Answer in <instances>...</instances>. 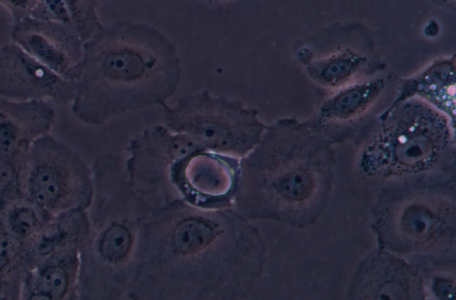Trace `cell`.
Wrapping results in <instances>:
<instances>
[{"mask_svg":"<svg viewBox=\"0 0 456 300\" xmlns=\"http://www.w3.org/2000/svg\"><path fill=\"white\" fill-rule=\"evenodd\" d=\"M266 260L252 221L232 208L207 210L177 199L145 220L126 299H245Z\"/></svg>","mask_w":456,"mask_h":300,"instance_id":"6da1fadb","label":"cell"},{"mask_svg":"<svg viewBox=\"0 0 456 300\" xmlns=\"http://www.w3.org/2000/svg\"><path fill=\"white\" fill-rule=\"evenodd\" d=\"M182 75L177 48L159 28L118 20L84 42L71 111L99 126L126 113L167 103Z\"/></svg>","mask_w":456,"mask_h":300,"instance_id":"7a4b0ae2","label":"cell"},{"mask_svg":"<svg viewBox=\"0 0 456 300\" xmlns=\"http://www.w3.org/2000/svg\"><path fill=\"white\" fill-rule=\"evenodd\" d=\"M331 144L311 121L284 118L267 126L257 144L240 158L232 208L252 222L313 225L333 188Z\"/></svg>","mask_w":456,"mask_h":300,"instance_id":"3957f363","label":"cell"},{"mask_svg":"<svg viewBox=\"0 0 456 300\" xmlns=\"http://www.w3.org/2000/svg\"><path fill=\"white\" fill-rule=\"evenodd\" d=\"M91 169L94 191L77 300L126 299L141 231L152 210L130 184L121 155H101Z\"/></svg>","mask_w":456,"mask_h":300,"instance_id":"277c9868","label":"cell"},{"mask_svg":"<svg viewBox=\"0 0 456 300\" xmlns=\"http://www.w3.org/2000/svg\"><path fill=\"white\" fill-rule=\"evenodd\" d=\"M367 134L357 159L364 179L385 187L453 181L454 125L426 101L390 105Z\"/></svg>","mask_w":456,"mask_h":300,"instance_id":"5b68a950","label":"cell"},{"mask_svg":"<svg viewBox=\"0 0 456 300\" xmlns=\"http://www.w3.org/2000/svg\"><path fill=\"white\" fill-rule=\"evenodd\" d=\"M454 181L384 187L371 210L379 248L428 264H454Z\"/></svg>","mask_w":456,"mask_h":300,"instance_id":"8992f818","label":"cell"},{"mask_svg":"<svg viewBox=\"0 0 456 300\" xmlns=\"http://www.w3.org/2000/svg\"><path fill=\"white\" fill-rule=\"evenodd\" d=\"M161 107L170 131L190 136L205 150L239 158L257 144L267 126L256 109L207 89Z\"/></svg>","mask_w":456,"mask_h":300,"instance_id":"52a82bcc","label":"cell"},{"mask_svg":"<svg viewBox=\"0 0 456 300\" xmlns=\"http://www.w3.org/2000/svg\"><path fill=\"white\" fill-rule=\"evenodd\" d=\"M17 172L21 195L50 215L87 210L91 204V166L77 150L51 134L31 145Z\"/></svg>","mask_w":456,"mask_h":300,"instance_id":"ba28073f","label":"cell"},{"mask_svg":"<svg viewBox=\"0 0 456 300\" xmlns=\"http://www.w3.org/2000/svg\"><path fill=\"white\" fill-rule=\"evenodd\" d=\"M294 55L303 73L326 95L386 69L370 36L359 28L321 33L297 45Z\"/></svg>","mask_w":456,"mask_h":300,"instance_id":"9c48e42d","label":"cell"},{"mask_svg":"<svg viewBox=\"0 0 456 300\" xmlns=\"http://www.w3.org/2000/svg\"><path fill=\"white\" fill-rule=\"evenodd\" d=\"M203 150L190 136L163 126L144 129L126 148L125 167L134 190L151 210L180 199L171 181L175 165L188 154Z\"/></svg>","mask_w":456,"mask_h":300,"instance_id":"30bf717a","label":"cell"},{"mask_svg":"<svg viewBox=\"0 0 456 300\" xmlns=\"http://www.w3.org/2000/svg\"><path fill=\"white\" fill-rule=\"evenodd\" d=\"M391 80L383 71L325 95L311 122L331 143L368 134L386 109Z\"/></svg>","mask_w":456,"mask_h":300,"instance_id":"8fae6325","label":"cell"},{"mask_svg":"<svg viewBox=\"0 0 456 300\" xmlns=\"http://www.w3.org/2000/svg\"><path fill=\"white\" fill-rule=\"evenodd\" d=\"M171 181L179 199L190 206L232 208L240 181V158L199 150L175 165Z\"/></svg>","mask_w":456,"mask_h":300,"instance_id":"7c38bea8","label":"cell"},{"mask_svg":"<svg viewBox=\"0 0 456 300\" xmlns=\"http://www.w3.org/2000/svg\"><path fill=\"white\" fill-rule=\"evenodd\" d=\"M350 299H426L419 267L403 257L378 248L357 264L347 285Z\"/></svg>","mask_w":456,"mask_h":300,"instance_id":"4fadbf2b","label":"cell"},{"mask_svg":"<svg viewBox=\"0 0 456 300\" xmlns=\"http://www.w3.org/2000/svg\"><path fill=\"white\" fill-rule=\"evenodd\" d=\"M77 82L69 81L11 42L0 47V96L13 101L45 100L66 105Z\"/></svg>","mask_w":456,"mask_h":300,"instance_id":"5bb4252c","label":"cell"},{"mask_svg":"<svg viewBox=\"0 0 456 300\" xmlns=\"http://www.w3.org/2000/svg\"><path fill=\"white\" fill-rule=\"evenodd\" d=\"M11 40L61 77L77 82L84 41L70 28L31 16L12 23Z\"/></svg>","mask_w":456,"mask_h":300,"instance_id":"9a60e30c","label":"cell"},{"mask_svg":"<svg viewBox=\"0 0 456 300\" xmlns=\"http://www.w3.org/2000/svg\"><path fill=\"white\" fill-rule=\"evenodd\" d=\"M56 118L50 101H13L0 96V158L18 170L31 145L50 134Z\"/></svg>","mask_w":456,"mask_h":300,"instance_id":"2e32d148","label":"cell"},{"mask_svg":"<svg viewBox=\"0 0 456 300\" xmlns=\"http://www.w3.org/2000/svg\"><path fill=\"white\" fill-rule=\"evenodd\" d=\"M80 251L43 260L25 269L20 299L77 300Z\"/></svg>","mask_w":456,"mask_h":300,"instance_id":"e0dca14e","label":"cell"},{"mask_svg":"<svg viewBox=\"0 0 456 300\" xmlns=\"http://www.w3.org/2000/svg\"><path fill=\"white\" fill-rule=\"evenodd\" d=\"M455 56L433 60L411 77L399 81L390 105L417 97L444 113L455 123Z\"/></svg>","mask_w":456,"mask_h":300,"instance_id":"ac0fdd59","label":"cell"},{"mask_svg":"<svg viewBox=\"0 0 456 300\" xmlns=\"http://www.w3.org/2000/svg\"><path fill=\"white\" fill-rule=\"evenodd\" d=\"M89 234L86 210L51 215L39 232L24 247L25 269L47 258L80 251Z\"/></svg>","mask_w":456,"mask_h":300,"instance_id":"d6986e66","label":"cell"},{"mask_svg":"<svg viewBox=\"0 0 456 300\" xmlns=\"http://www.w3.org/2000/svg\"><path fill=\"white\" fill-rule=\"evenodd\" d=\"M99 0H37L29 16L70 28L85 42L102 28Z\"/></svg>","mask_w":456,"mask_h":300,"instance_id":"ffe728a7","label":"cell"},{"mask_svg":"<svg viewBox=\"0 0 456 300\" xmlns=\"http://www.w3.org/2000/svg\"><path fill=\"white\" fill-rule=\"evenodd\" d=\"M0 217L8 231L25 247L51 215L21 195L0 212Z\"/></svg>","mask_w":456,"mask_h":300,"instance_id":"44dd1931","label":"cell"},{"mask_svg":"<svg viewBox=\"0 0 456 300\" xmlns=\"http://www.w3.org/2000/svg\"><path fill=\"white\" fill-rule=\"evenodd\" d=\"M25 272V247L4 226L0 217V282L20 299Z\"/></svg>","mask_w":456,"mask_h":300,"instance_id":"7402d4cb","label":"cell"},{"mask_svg":"<svg viewBox=\"0 0 456 300\" xmlns=\"http://www.w3.org/2000/svg\"><path fill=\"white\" fill-rule=\"evenodd\" d=\"M20 196L21 193L16 168L0 158V212Z\"/></svg>","mask_w":456,"mask_h":300,"instance_id":"603a6c76","label":"cell"},{"mask_svg":"<svg viewBox=\"0 0 456 300\" xmlns=\"http://www.w3.org/2000/svg\"><path fill=\"white\" fill-rule=\"evenodd\" d=\"M424 278V277H423ZM427 297L428 295L437 299L452 298L454 294V276L447 271H438L432 273L428 279L424 278Z\"/></svg>","mask_w":456,"mask_h":300,"instance_id":"cb8c5ba5","label":"cell"},{"mask_svg":"<svg viewBox=\"0 0 456 300\" xmlns=\"http://www.w3.org/2000/svg\"><path fill=\"white\" fill-rule=\"evenodd\" d=\"M37 0H0L2 5L11 15L12 23L30 15Z\"/></svg>","mask_w":456,"mask_h":300,"instance_id":"d4e9b609","label":"cell"},{"mask_svg":"<svg viewBox=\"0 0 456 300\" xmlns=\"http://www.w3.org/2000/svg\"><path fill=\"white\" fill-rule=\"evenodd\" d=\"M0 300H19V298L9 287L0 282Z\"/></svg>","mask_w":456,"mask_h":300,"instance_id":"484cf974","label":"cell"},{"mask_svg":"<svg viewBox=\"0 0 456 300\" xmlns=\"http://www.w3.org/2000/svg\"><path fill=\"white\" fill-rule=\"evenodd\" d=\"M436 4H441L448 9H454V0H435Z\"/></svg>","mask_w":456,"mask_h":300,"instance_id":"4316f807","label":"cell"},{"mask_svg":"<svg viewBox=\"0 0 456 300\" xmlns=\"http://www.w3.org/2000/svg\"><path fill=\"white\" fill-rule=\"evenodd\" d=\"M195 1H205L208 3H221V2H229L231 0H195Z\"/></svg>","mask_w":456,"mask_h":300,"instance_id":"83f0119b","label":"cell"},{"mask_svg":"<svg viewBox=\"0 0 456 300\" xmlns=\"http://www.w3.org/2000/svg\"><path fill=\"white\" fill-rule=\"evenodd\" d=\"M231 1H232V0H231Z\"/></svg>","mask_w":456,"mask_h":300,"instance_id":"f1b7e54d","label":"cell"}]
</instances>
